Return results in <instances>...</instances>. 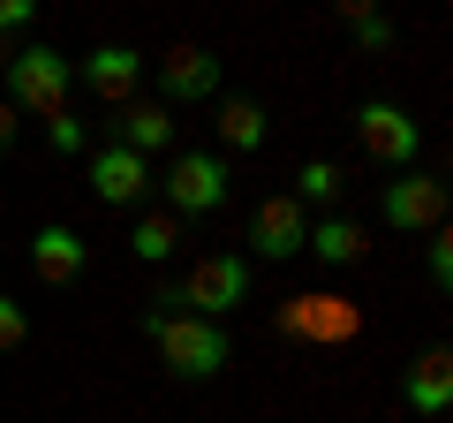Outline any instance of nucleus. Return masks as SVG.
Instances as JSON below:
<instances>
[{
    "label": "nucleus",
    "instance_id": "nucleus-14",
    "mask_svg": "<svg viewBox=\"0 0 453 423\" xmlns=\"http://www.w3.org/2000/svg\"><path fill=\"white\" fill-rule=\"evenodd\" d=\"M401 401L416 408V416H446V401H453V356H446V348H431V356H416V363H408Z\"/></svg>",
    "mask_w": 453,
    "mask_h": 423
},
{
    "label": "nucleus",
    "instance_id": "nucleus-11",
    "mask_svg": "<svg viewBox=\"0 0 453 423\" xmlns=\"http://www.w3.org/2000/svg\"><path fill=\"white\" fill-rule=\"evenodd\" d=\"M280 333H288V341H356L363 310L340 303V295H295V303L280 310Z\"/></svg>",
    "mask_w": 453,
    "mask_h": 423
},
{
    "label": "nucleus",
    "instance_id": "nucleus-8",
    "mask_svg": "<svg viewBox=\"0 0 453 423\" xmlns=\"http://www.w3.org/2000/svg\"><path fill=\"white\" fill-rule=\"evenodd\" d=\"M378 212H386L393 235H431V227H446V181L401 166V181H386V204Z\"/></svg>",
    "mask_w": 453,
    "mask_h": 423
},
{
    "label": "nucleus",
    "instance_id": "nucleus-23",
    "mask_svg": "<svg viewBox=\"0 0 453 423\" xmlns=\"http://www.w3.org/2000/svg\"><path fill=\"white\" fill-rule=\"evenodd\" d=\"M423 258H431V280L446 288V280H453V235H446V227H431V250H423Z\"/></svg>",
    "mask_w": 453,
    "mask_h": 423
},
{
    "label": "nucleus",
    "instance_id": "nucleus-21",
    "mask_svg": "<svg viewBox=\"0 0 453 423\" xmlns=\"http://www.w3.org/2000/svg\"><path fill=\"white\" fill-rule=\"evenodd\" d=\"M348 31H356L363 53H386V46H393V23H386V16H363V23H348Z\"/></svg>",
    "mask_w": 453,
    "mask_h": 423
},
{
    "label": "nucleus",
    "instance_id": "nucleus-9",
    "mask_svg": "<svg viewBox=\"0 0 453 423\" xmlns=\"http://www.w3.org/2000/svg\"><path fill=\"white\" fill-rule=\"evenodd\" d=\"M144 76H151V61L136 46H91L76 61V83L98 98V106H129V98L144 91Z\"/></svg>",
    "mask_w": 453,
    "mask_h": 423
},
{
    "label": "nucleus",
    "instance_id": "nucleus-17",
    "mask_svg": "<svg viewBox=\"0 0 453 423\" xmlns=\"http://www.w3.org/2000/svg\"><path fill=\"white\" fill-rule=\"evenodd\" d=\"M288 196H295V204H318V212H333L340 204V196H348V174H340V166L333 159H303V166H295V181H288Z\"/></svg>",
    "mask_w": 453,
    "mask_h": 423
},
{
    "label": "nucleus",
    "instance_id": "nucleus-25",
    "mask_svg": "<svg viewBox=\"0 0 453 423\" xmlns=\"http://www.w3.org/2000/svg\"><path fill=\"white\" fill-rule=\"evenodd\" d=\"M340 16H348V23H363V16H378V0H340Z\"/></svg>",
    "mask_w": 453,
    "mask_h": 423
},
{
    "label": "nucleus",
    "instance_id": "nucleus-12",
    "mask_svg": "<svg viewBox=\"0 0 453 423\" xmlns=\"http://www.w3.org/2000/svg\"><path fill=\"white\" fill-rule=\"evenodd\" d=\"M113 144H129L136 159H151V151H174V106H159V98H129V106H113Z\"/></svg>",
    "mask_w": 453,
    "mask_h": 423
},
{
    "label": "nucleus",
    "instance_id": "nucleus-20",
    "mask_svg": "<svg viewBox=\"0 0 453 423\" xmlns=\"http://www.w3.org/2000/svg\"><path fill=\"white\" fill-rule=\"evenodd\" d=\"M46 136H53V151H83V144H91V136H83V121L68 114V106H61V114H46Z\"/></svg>",
    "mask_w": 453,
    "mask_h": 423
},
{
    "label": "nucleus",
    "instance_id": "nucleus-10",
    "mask_svg": "<svg viewBox=\"0 0 453 423\" xmlns=\"http://www.w3.org/2000/svg\"><path fill=\"white\" fill-rule=\"evenodd\" d=\"M303 242H310V212L295 204L288 189H280V196H265V204L250 212V258L288 265V258H303Z\"/></svg>",
    "mask_w": 453,
    "mask_h": 423
},
{
    "label": "nucleus",
    "instance_id": "nucleus-5",
    "mask_svg": "<svg viewBox=\"0 0 453 423\" xmlns=\"http://www.w3.org/2000/svg\"><path fill=\"white\" fill-rule=\"evenodd\" d=\"M356 136H363V151H371L378 166H416V151H423V121L408 114V106H393V98H371V106H356Z\"/></svg>",
    "mask_w": 453,
    "mask_h": 423
},
{
    "label": "nucleus",
    "instance_id": "nucleus-18",
    "mask_svg": "<svg viewBox=\"0 0 453 423\" xmlns=\"http://www.w3.org/2000/svg\"><path fill=\"white\" fill-rule=\"evenodd\" d=\"M129 250H136L144 265H166V258L181 250V219H174V212H144L136 235H129Z\"/></svg>",
    "mask_w": 453,
    "mask_h": 423
},
{
    "label": "nucleus",
    "instance_id": "nucleus-24",
    "mask_svg": "<svg viewBox=\"0 0 453 423\" xmlns=\"http://www.w3.org/2000/svg\"><path fill=\"white\" fill-rule=\"evenodd\" d=\"M16 129H23V114H16V106H8V98H0V151L16 144Z\"/></svg>",
    "mask_w": 453,
    "mask_h": 423
},
{
    "label": "nucleus",
    "instance_id": "nucleus-13",
    "mask_svg": "<svg viewBox=\"0 0 453 423\" xmlns=\"http://www.w3.org/2000/svg\"><path fill=\"white\" fill-rule=\"evenodd\" d=\"M83 265H91V250H83L76 227H38L31 235V273L46 280V288H68V280H83Z\"/></svg>",
    "mask_w": 453,
    "mask_h": 423
},
{
    "label": "nucleus",
    "instance_id": "nucleus-3",
    "mask_svg": "<svg viewBox=\"0 0 453 423\" xmlns=\"http://www.w3.org/2000/svg\"><path fill=\"white\" fill-rule=\"evenodd\" d=\"M0 76H8V106L16 114H61L68 91H76V61L61 46H16V61Z\"/></svg>",
    "mask_w": 453,
    "mask_h": 423
},
{
    "label": "nucleus",
    "instance_id": "nucleus-2",
    "mask_svg": "<svg viewBox=\"0 0 453 423\" xmlns=\"http://www.w3.org/2000/svg\"><path fill=\"white\" fill-rule=\"evenodd\" d=\"M242 303H250V258H226V250L196 258L181 280L151 295V310H196V318H234Z\"/></svg>",
    "mask_w": 453,
    "mask_h": 423
},
{
    "label": "nucleus",
    "instance_id": "nucleus-6",
    "mask_svg": "<svg viewBox=\"0 0 453 423\" xmlns=\"http://www.w3.org/2000/svg\"><path fill=\"white\" fill-rule=\"evenodd\" d=\"M159 76V106H211L219 98V53L211 46H166L151 61Z\"/></svg>",
    "mask_w": 453,
    "mask_h": 423
},
{
    "label": "nucleus",
    "instance_id": "nucleus-19",
    "mask_svg": "<svg viewBox=\"0 0 453 423\" xmlns=\"http://www.w3.org/2000/svg\"><path fill=\"white\" fill-rule=\"evenodd\" d=\"M23 341H31V310H23L16 295H0V356H16Z\"/></svg>",
    "mask_w": 453,
    "mask_h": 423
},
{
    "label": "nucleus",
    "instance_id": "nucleus-26",
    "mask_svg": "<svg viewBox=\"0 0 453 423\" xmlns=\"http://www.w3.org/2000/svg\"><path fill=\"white\" fill-rule=\"evenodd\" d=\"M8 61H16V38H0V68H8Z\"/></svg>",
    "mask_w": 453,
    "mask_h": 423
},
{
    "label": "nucleus",
    "instance_id": "nucleus-4",
    "mask_svg": "<svg viewBox=\"0 0 453 423\" xmlns=\"http://www.w3.org/2000/svg\"><path fill=\"white\" fill-rule=\"evenodd\" d=\"M166 212L174 219H204L226 204V159L219 151H166Z\"/></svg>",
    "mask_w": 453,
    "mask_h": 423
},
{
    "label": "nucleus",
    "instance_id": "nucleus-1",
    "mask_svg": "<svg viewBox=\"0 0 453 423\" xmlns=\"http://www.w3.org/2000/svg\"><path fill=\"white\" fill-rule=\"evenodd\" d=\"M144 341L159 348L166 378H181V386H204V378H219L234 363L226 326L219 318H196V310H144Z\"/></svg>",
    "mask_w": 453,
    "mask_h": 423
},
{
    "label": "nucleus",
    "instance_id": "nucleus-16",
    "mask_svg": "<svg viewBox=\"0 0 453 423\" xmlns=\"http://www.w3.org/2000/svg\"><path fill=\"white\" fill-rule=\"evenodd\" d=\"M211 129H219V159L226 151H257L265 144V106L257 98H219L211 106Z\"/></svg>",
    "mask_w": 453,
    "mask_h": 423
},
{
    "label": "nucleus",
    "instance_id": "nucleus-15",
    "mask_svg": "<svg viewBox=\"0 0 453 423\" xmlns=\"http://www.w3.org/2000/svg\"><path fill=\"white\" fill-rule=\"evenodd\" d=\"M310 258L325 265H363V250H371V235H363V219H348V212H325V219H310Z\"/></svg>",
    "mask_w": 453,
    "mask_h": 423
},
{
    "label": "nucleus",
    "instance_id": "nucleus-7",
    "mask_svg": "<svg viewBox=\"0 0 453 423\" xmlns=\"http://www.w3.org/2000/svg\"><path fill=\"white\" fill-rule=\"evenodd\" d=\"M83 189H91V204H98V212H129V204H144L151 166L136 159L129 144H98V151H91V166H83Z\"/></svg>",
    "mask_w": 453,
    "mask_h": 423
},
{
    "label": "nucleus",
    "instance_id": "nucleus-22",
    "mask_svg": "<svg viewBox=\"0 0 453 423\" xmlns=\"http://www.w3.org/2000/svg\"><path fill=\"white\" fill-rule=\"evenodd\" d=\"M38 23V0H0V38H16Z\"/></svg>",
    "mask_w": 453,
    "mask_h": 423
}]
</instances>
